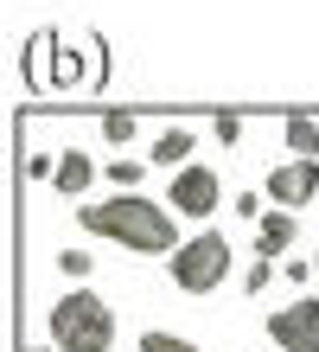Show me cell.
Segmentation results:
<instances>
[{
    "mask_svg": "<svg viewBox=\"0 0 319 352\" xmlns=\"http://www.w3.org/2000/svg\"><path fill=\"white\" fill-rule=\"evenodd\" d=\"M287 243H294V212H262L255 218V250L262 256H281Z\"/></svg>",
    "mask_w": 319,
    "mask_h": 352,
    "instance_id": "ba28073f",
    "label": "cell"
},
{
    "mask_svg": "<svg viewBox=\"0 0 319 352\" xmlns=\"http://www.w3.org/2000/svg\"><path fill=\"white\" fill-rule=\"evenodd\" d=\"M51 346L58 352H109L115 346V314L109 301L90 295V288H71L51 307Z\"/></svg>",
    "mask_w": 319,
    "mask_h": 352,
    "instance_id": "7a4b0ae2",
    "label": "cell"
},
{
    "mask_svg": "<svg viewBox=\"0 0 319 352\" xmlns=\"http://www.w3.org/2000/svg\"><path fill=\"white\" fill-rule=\"evenodd\" d=\"M217 199H224V186H217L211 167H179L173 173V199H166V205H173L179 218H211V212H217Z\"/></svg>",
    "mask_w": 319,
    "mask_h": 352,
    "instance_id": "5b68a950",
    "label": "cell"
},
{
    "mask_svg": "<svg viewBox=\"0 0 319 352\" xmlns=\"http://www.w3.org/2000/svg\"><path fill=\"white\" fill-rule=\"evenodd\" d=\"M185 154H191V129H166L154 141V160H160V167H185Z\"/></svg>",
    "mask_w": 319,
    "mask_h": 352,
    "instance_id": "30bf717a",
    "label": "cell"
},
{
    "mask_svg": "<svg viewBox=\"0 0 319 352\" xmlns=\"http://www.w3.org/2000/svg\"><path fill=\"white\" fill-rule=\"evenodd\" d=\"M141 352H198L191 340H173V333H141Z\"/></svg>",
    "mask_w": 319,
    "mask_h": 352,
    "instance_id": "5bb4252c",
    "label": "cell"
},
{
    "mask_svg": "<svg viewBox=\"0 0 319 352\" xmlns=\"http://www.w3.org/2000/svg\"><path fill=\"white\" fill-rule=\"evenodd\" d=\"M109 179L115 192H141V160H109Z\"/></svg>",
    "mask_w": 319,
    "mask_h": 352,
    "instance_id": "7c38bea8",
    "label": "cell"
},
{
    "mask_svg": "<svg viewBox=\"0 0 319 352\" xmlns=\"http://www.w3.org/2000/svg\"><path fill=\"white\" fill-rule=\"evenodd\" d=\"M102 135H109L115 148H128V141H134V116H128V109H109V116H102Z\"/></svg>",
    "mask_w": 319,
    "mask_h": 352,
    "instance_id": "8fae6325",
    "label": "cell"
},
{
    "mask_svg": "<svg viewBox=\"0 0 319 352\" xmlns=\"http://www.w3.org/2000/svg\"><path fill=\"white\" fill-rule=\"evenodd\" d=\"M83 224H90L96 237H115L121 250H141V256L179 250L173 212H166V205H154V199H141V192H115L109 205H83Z\"/></svg>",
    "mask_w": 319,
    "mask_h": 352,
    "instance_id": "6da1fadb",
    "label": "cell"
},
{
    "mask_svg": "<svg viewBox=\"0 0 319 352\" xmlns=\"http://www.w3.org/2000/svg\"><path fill=\"white\" fill-rule=\"evenodd\" d=\"M90 263H96V256H83V250H64V256H58V269H64L71 282H77V276H90Z\"/></svg>",
    "mask_w": 319,
    "mask_h": 352,
    "instance_id": "9a60e30c",
    "label": "cell"
},
{
    "mask_svg": "<svg viewBox=\"0 0 319 352\" xmlns=\"http://www.w3.org/2000/svg\"><path fill=\"white\" fill-rule=\"evenodd\" d=\"M217 141H224V148H237V141H243V116H217Z\"/></svg>",
    "mask_w": 319,
    "mask_h": 352,
    "instance_id": "2e32d148",
    "label": "cell"
},
{
    "mask_svg": "<svg viewBox=\"0 0 319 352\" xmlns=\"http://www.w3.org/2000/svg\"><path fill=\"white\" fill-rule=\"evenodd\" d=\"M230 237L224 231H198V237H185L173 256H166V269H173V282L185 288V295H211L224 276H230Z\"/></svg>",
    "mask_w": 319,
    "mask_h": 352,
    "instance_id": "3957f363",
    "label": "cell"
},
{
    "mask_svg": "<svg viewBox=\"0 0 319 352\" xmlns=\"http://www.w3.org/2000/svg\"><path fill=\"white\" fill-rule=\"evenodd\" d=\"M281 141H287V154L319 160V122H313V116H287V122H281Z\"/></svg>",
    "mask_w": 319,
    "mask_h": 352,
    "instance_id": "9c48e42d",
    "label": "cell"
},
{
    "mask_svg": "<svg viewBox=\"0 0 319 352\" xmlns=\"http://www.w3.org/2000/svg\"><path fill=\"white\" fill-rule=\"evenodd\" d=\"M90 179H96V160H90V154H77V148H71V154H58V179H51V186H58L64 199L90 192Z\"/></svg>",
    "mask_w": 319,
    "mask_h": 352,
    "instance_id": "52a82bcc",
    "label": "cell"
},
{
    "mask_svg": "<svg viewBox=\"0 0 319 352\" xmlns=\"http://www.w3.org/2000/svg\"><path fill=\"white\" fill-rule=\"evenodd\" d=\"M268 282H274V256H255V263L243 269V288H249V295H262Z\"/></svg>",
    "mask_w": 319,
    "mask_h": 352,
    "instance_id": "4fadbf2b",
    "label": "cell"
},
{
    "mask_svg": "<svg viewBox=\"0 0 319 352\" xmlns=\"http://www.w3.org/2000/svg\"><path fill=\"white\" fill-rule=\"evenodd\" d=\"M19 352H45V346H19Z\"/></svg>",
    "mask_w": 319,
    "mask_h": 352,
    "instance_id": "ac0fdd59",
    "label": "cell"
},
{
    "mask_svg": "<svg viewBox=\"0 0 319 352\" xmlns=\"http://www.w3.org/2000/svg\"><path fill=\"white\" fill-rule=\"evenodd\" d=\"M26 173H32V179H58V160H51V154H32Z\"/></svg>",
    "mask_w": 319,
    "mask_h": 352,
    "instance_id": "e0dca14e",
    "label": "cell"
},
{
    "mask_svg": "<svg viewBox=\"0 0 319 352\" xmlns=\"http://www.w3.org/2000/svg\"><path fill=\"white\" fill-rule=\"evenodd\" d=\"M313 192H319V160H300V154H294L287 167H274V173H268V199L281 205V212L307 205Z\"/></svg>",
    "mask_w": 319,
    "mask_h": 352,
    "instance_id": "8992f818",
    "label": "cell"
},
{
    "mask_svg": "<svg viewBox=\"0 0 319 352\" xmlns=\"http://www.w3.org/2000/svg\"><path fill=\"white\" fill-rule=\"evenodd\" d=\"M268 340L281 352H319V301H294L268 314Z\"/></svg>",
    "mask_w": 319,
    "mask_h": 352,
    "instance_id": "277c9868",
    "label": "cell"
},
{
    "mask_svg": "<svg viewBox=\"0 0 319 352\" xmlns=\"http://www.w3.org/2000/svg\"><path fill=\"white\" fill-rule=\"evenodd\" d=\"M313 263H319V256H313Z\"/></svg>",
    "mask_w": 319,
    "mask_h": 352,
    "instance_id": "d6986e66",
    "label": "cell"
}]
</instances>
